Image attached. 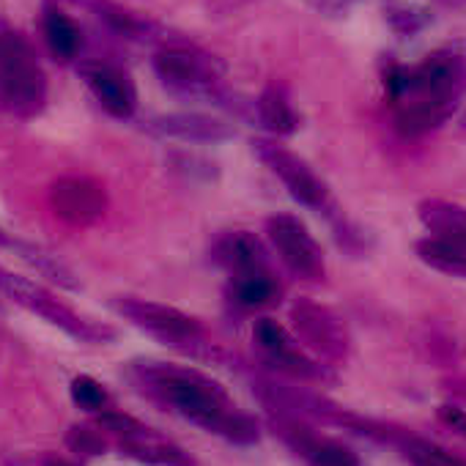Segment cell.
I'll return each mask as SVG.
<instances>
[{
    "label": "cell",
    "mask_w": 466,
    "mask_h": 466,
    "mask_svg": "<svg viewBox=\"0 0 466 466\" xmlns=\"http://www.w3.org/2000/svg\"><path fill=\"white\" fill-rule=\"evenodd\" d=\"M135 376L151 395L170 403L181 417L206 428L208 433H219L225 417L233 411L228 392L198 370L165 362H137Z\"/></svg>",
    "instance_id": "cell-1"
},
{
    "label": "cell",
    "mask_w": 466,
    "mask_h": 466,
    "mask_svg": "<svg viewBox=\"0 0 466 466\" xmlns=\"http://www.w3.org/2000/svg\"><path fill=\"white\" fill-rule=\"evenodd\" d=\"M0 102L4 107L34 116L47 102V77L31 42L0 25Z\"/></svg>",
    "instance_id": "cell-2"
},
{
    "label": "cell",
    "mask_w": 466,
    "mask_h": 466,
    "mask_svg": "<svg viewBox=\"0 0 466 466\" xmlns=\"http://www.w3.org/2000/svg\"><path fill=\"white\" fill-rule=\"evenodd\" d=\"M113 308L127 321H132L137 329H146L148 335H154L165 346H173V349L192 354V357H214L217 354L211 349V343H206L203 327L198 324V319H192L176 308L148 302V299H137V297H118L113 302Z\"/></svg>",
    "instance_id": "cell-3"
},
{
    "label": "cell",
    "mask_w": 466,
    "mask_h": 466,
    "mask_svg": "<svg viewBox=\"0 0 466 466\" xmlns=\"http://www.w3.org/2000/svg\"><path fill=\"white\" fill-rule=\"evenodd\" d=\"M154 72L178 96L208 99L214 105L222 96V88H219L222 64L200 50H192L184 45L162 47L154 56Z\"/></svg>",
    "instance_id": "cell-4"
},
{
    "label": "cell",
    "mask_w": 466,
    "mask_h": 466,
    "mask_svg": "<svg viewBox=\"0 0 466 466\" xmlns=\"http://www.w3.org/2000/svg\"><path fill=\"white\" fill-rule=\"evenodd\" d=\"M0 289H4L17 305H23L25 310L42 316L45 321H50L53 327L64 329L66 335L83 340V343H107L116 338V332L105 324L88 321L83 316H77L72 308H66L61 299H56L47 289L17 278V275H0Z\"/></svg>",
    "instance_id": "cell-5"
},
{
    "label": "cell",
    "mask_w": 466,
    "mask_h": 466,
    "mask_svg": "<svg viewBox=\"0 0 466 466\" xmlns=\"http://www.w3.org/2000/svg\"><path fill=\"white\" fill-rule=\"evenodd\" d=\"M267 233H269V242H272L275 253L280 256V261L286 264V269L294 278L310 280V283L324 280V275H327L324 253L299 217L275 214L267 219Z\"/></svg>",
    "instance_id": "cell-6"
},
{
    "label": "cell",
    "mask_w": 466,
    "mask_h": 466,
    "mask_svg": "<svg viewBox=\"0 0 466 466\" xmlns=\"http://www.w3.org/2000/svg\"><path fill=\"white\" fill-rule=\"evenodd\" d=\"M253 148H256L258 159L286 184V189L291 192V198H297L308 208H316V211H327L329 214V208H332L329 189L313 173V167L305 159H299L289 148L278 146L275 140H261L258 137V140H253Z\"/></svg>",
    "instance_id": "cell-7"
},
{
    "label": "cell",
    "mask_w": 466,
    "mask_h": 466,
    "mask_svg": "<svg viewBox=\"0 0 466 466\" xmlns=\"http://www.w3.org/2000/svg\"><path fill=\"white\" fill-rule=\"evenodd\" d=\"M291 324L299 340L308 349H313L319 357L332 360V362H343L349 357V349H351L349 329L343 319L327 305H319L313 299H297L291 305Z\"/></svg>",
    "instance_id": "cell-8"
},
{
    "label": "cell",
    "mask_w": 466,
    "mask_h": 466,
    "mask_svg": "<svg viewBox=\"0 0 466 466\" xmlns=\"http://www.w3.org/2000/svg\"><path fill=\"white\" fill-rule=\"evenodd\" d=\"M50 208L69 225H94L107 214V192L88 176H64L50 187Z\"/></svg>",
    "instance_id": "cell-9"
},
{
    "label": "cell",
    "mask_w": 466,
    "mask_h": 466,
    "mask_svg": "<svg viewBox=\"0 0 466 466\" xmlns=\"http://www.w3.org/2000/svg\"><path fill=\"white\" fill-rule=\"evenodd\" d=\"M466 91V56L455 50H436L411 69V88L406 96H431L455 102Z\"/></svg>",
    "instance_id": "cell-10"
},
{
    "label": "cell",
    "mask_w": 466,
    "mask_h": 466,
    "mask_svg": "<svg viewBox=\"0 0 466 466\" xmlns=\"http://www.w3.org/2000/svg\"><path fill=\"white\" fill-rule=\"evenodd\" d=\"M96 102L116 118H129L137 107V91L127 72L113 64H83L80 66Z\"/></svg>",
    "instance_id": "cell-11"
},
{
    "label": "cell",
    "mask_w": 466,
    "mask_h": 466,
    "mask_svg": "<svg viewBox=\"0 0 466 466\" xmlns=\"http://www.w3.org/2000/svg\"><path fill=\"white\" fill-rule=\"evenodd\" d=\"M151 129L162 137H173L184 143H222L237 135V129L228 121L206 113H165L151 121Z\"/></svg>",
    "instance_id": "cell-12"
},
{
    "label": "cell",
    "mask_w": 466,
    "mask_h": 466,
    "mask_svg": "<svg viewBox=\"0 0 466 466\" xmlns=\"http://www.w3.org/2000/svg\"><path fill=\"white\" fill-rule=\"evenodd\" d=\"M214 256L233 275H248V272L269 269V253L261 245V239L253 237L250 230H233V233H228V237H222L217 242Z\"/></svg>",
    "instance_id": "cell-13"
},
{
    "label": "cell",
    "mask_w": 466,
    "mask_h": 466,
    "mask_svg": "<svg viewBox=\"0 0 466 466\" xmlns=\"http://www.w3.org/2000/svg\"><path fill=\"white\" fill-rule=\"evenodd\" d=\"M91 9L96 12V17L110 28L116 31L118 36L124 39H135V42H167V31L148 20V17H140L118 4H110V0H88Z\"/></svg>",
    "instance_id": "cell-14"
},
{
    "label": "cell",
    "mask_w": 466,
    "mask_h": 466,
    "mask_svg": "<svg viewBox=\"0 0 466 466\" xmlns=\"http://www.w3.org/2000/svg\"><path fill=\"white\" fill-rule=\"evenodd\" d=\"M455 110V102L431 99V96H411L400 105L395 116V127L403 137H420L431 129H439Z\"/></svg>",
    "instance_id": "cell-15"
},
{
    "label": "cell",
    "mask_w": 466,
    "mask_h": 466,
    "mask_svg": "<svg viewBox=\"0 0 466 466\" xmlns=\"http://www.w3.org/2000/svg\"><path fill=\"white\" fill-rule=\"evenodd\" d=\"M420 222L433 233V239L466 248V208L441 198H428L417 208Z\"/></svg>",
    "instance_id": "cell-16"
},
{
    "label": "cell",
    "mask_w": 466,
    "mask_h": 466,
    "mask_svg": "<svg viewBox=\"0 0 466 466\" xmlns=\"http://www.w3.org/2000/svg\"><path fill=\"white\" fill-rule=\"evenodd\" d=\"M384 444H392L403 452L406 461H411L414 466H466L463 458L452 455L450 450H444L441 444L436 441H428L422 436H414L409 431H400V428H390L387 431V441Z\"/></svg>",
    "instance_id": "cell-17"
},
{
    "label": "cell",
    "mask_w": 466,
    "mask_h": 466,
    "mask_svg": "<svg viewBox=\"0 0 466 466\" xmlns=\"http://www.w3.org/2000/svg\"><path fill=\"white\" fill-rule=\"evenodd\" d=\"M280 299V286L272 278L269 269L264 272H248V275H233L230 283V302H237L245 310H264Z\"/></svg>",
    "instance_id": "cell-18"
},
{
    "label": "cell",
    "mask_w": 466,
    "mask_h": 466,
    "mask_svg": "<svg viewBox=\"0 0 466 466\" xmlns=\"http://www.w3.org/2000/svg\"><path fill=\"white\" fill-rule=\"evenodd\" d=\"M121 452L135 461L154 463V466H195V461L181 447L162 441L157 433L140 436V439H121Z\"/></svg>",
    "instance_id": "cell-19"
},
{
    "label": "cell",
    "mask_w": 466,
    "mask_h": 466,
    "mask_svg": "<svg viewBox=\"0 0 466 466\" xmlns=\"http://www.w3.org/2000/svg\"><path fill=\"white\" fill-rule=\"evenodd\" d=\"M414 250H417V258L422 264H428L431 269H436L441 275H450V278H463L466 280V248H458V245L428 237V239H420L414 245Z\"/></svg>",
    "instance_id": "cell-20"
},
{
    "label": "cell",
    "mask_w": 466,
    "mask_h": 466,
    "mask_svg": "<svg viewBox=\"0 0 466 466\" xmlns=\"http://www.w3.org/2000/svg\"><path fill=\"white\" fill-rule=\"evenodd\" d=\"M256 116L261 121L264 129H269L272 135H294L299 127V118L294 113V107L289 105V99L278 91V88H267L258 102H256Z\"/></svg>",
    "instance_id": "cell-21"
},
{
    "label": "cell",
    "mask_w": 466,
    "mask_h": 466,
    "mask_svg": "<svg viewBox=\"0 0 466 466\" xmlns=\"http://www.w3.org/2000/svg\"><path fill=\"white\" fill-rule=\"evenodd\" d=\"M45 39H47L53 56L61 61H72L83 47L80 28L58 9H47V15H45Z\"/></svg>",
    "instance_id": "cell-22"
},
{
    "label": "cell",
    "mask_w": 466,
    "mask_h": 466,
    "mask_svg": "<svg viewBox=\"0 0 466 466\" xmlns=\"http://www.w3.org/2000/svg\"><path fill=\"white\" fill-rule=\"evenodd\" d=\"M384 20L398 36H414L422 28L431 25V12L417 4H406V0H384Z\"/></svg>",
    "instance_id": "cell-23"
},
{
    "label": "cell",
    "mask_w": 466,
    "mask_h": 466,
    "mask_svg": "<svg viewBox=\"0 0 466 466\" xmlns=\"http://www.w3.org/2000/svg\"><path fill=\"white\" fill-rule=\"evenodd\" d=\"M23 253H25V261L28 264H34L45 278H50L61 289H69V291H77L80 289V280L75 278V272L64 261H58V256H50L42 248H31V245H23Z\"/></svg>",
    "instance_id": "cell-24"
},
{
    "label": "cell",
    "mask_w": 466,
    "mask_h": 466,
    "mask_svg": "<svg viewBox=\"0 0 466 466\" xmlns=\"http://www.w3.org/2000/svg\"><path fill=\"white\" fill-rule=\"evenodd\" d=\"M302 458L310 466H360L357 452L335 439H316Z\"/></svg>",
    "instance_id": "cell-25"
},
{
    "label": "cell",
    "mask_w": 466,
    "mask_h": 466,
    "mask_svg": "<svg viewBox=\"0 0 466 466\" xmlns=\"http://www.w3.org/2000/svg\"><path fill=\"white\" fill-rule=\"evenodd\" d=\"M219 436H225V439L233 441V444H256V441L261 439V428H258L256 417H250V414H245V411H237V409H233V411L225 417V422H222V428H219Z\"/></svg>",
    "instance_id": "cell-26"
},
{
    "label": "cell",
    "mask_w": 466,
    "mask_h": 466,
    "mask_svg": "<svg viewBox=\"0 0 466 466\" xmlns=\"http://www.w3.org/2000/svg\"><path fill=\"white\" fill-rule=\"evenodd\" d=\"M256 340L261 346V351L269 357V354H280V351H289L294 349V338L275 321V319H261L256 324Z\"/></svg>",
    "instance_id": "cell-27"
},
{
    "label": "cell",
    "mask_w": 466,
    "mask_h": 466,
    "mask_svg": "<svg viewBox=\"0 0 466 466\" xmlns=\"http://www.w3.org/2000/svg\"><path fill=\"white\" fill-rule=\"evenodd\" d=\"M72 400L86 411H102L107 403V390L91 376H77L72 381Z\"/></svg>",
    "instance_id": "cell-28"
},
{
    "label": "cell",
    "mask_w": 466,
    "mask_h": 466,
    "mask_svg": "<svg viewBox=\"0 0 466 466\" xmlns=\"http://www.w3.org/2000/svg\"><path fill=\"white\" fill-rule=\"evenodd\" d=\"M99 425L118 433L121 439H140V436H151L154 431L148 425H143L140 420L124 414V411H99Z\"/></svg>",
    "instance_id": "cell-29"
},
{
    "label": "cell",
    "mask_w": 466,
    "mask_h": 466,
    "mask_svg": "<svg viewBox=\"0 0 466 466\" xmlns=\"http://www.w3.org/2000/svg\"><path fill=\"white\" fill-rule=\"evenodd\" d=\"M66 447L77 455H102L107 450V441L88 425H72L66 433Z\"/></svg>",
    "instance_id": "cell-30"
},
{
    "label": "cell",
    "mask_w": 466,
    "mask_h": 466,
    "mask_svg": "<svg viewBox=\"0 0 466 466\" xmlns=\"http://www.w3.org/2000/svg\"><path fill=\"white\" fill-rule=\"evenodd\" d=\"M310 9H316L319 15H327V17H340L349 12L351 0H305Z\"/></svg>",
    "instance_id": "cell-31"
},
{
    "label": "cell",
    "mask_w": 466,
    "mask_h": 466,
    "mask_svg": "<svg viewBox=\"0 0 466 466\" xmlns=\"http://www.w3.org/2000/svg\"><path fill=\"white\" fill-rule=\"evenodd\" d=\"M42 466H80L77 461H69V458H61V455H45L42 458Z\"/></svg>",
    "instance_id": "cell-32"
},
{
    "label": "cell",
    "mask_w": 466,
    "mask_h": 466,
    "mask_svg": "<svg viewBox=\"0 0 466 466\" xmlns=\"http://www.w3.org/2000/svg\"><path fill=\"white\" fill-rule=\"evenodd\" d=\"M447 390H450V392H455V395H463V398H466V376H463V379H452V381H447Z\"/></svg>",
    "instance_id": "cell-33"
},
{
    "label": "cell",
    "mask_w": 466,
    "mask_h": 466,
    "mask_svg": "<svg viewBox=\"0 0 466 466\" xmlns=\"http://www.w3.org/2000/svg\"><path fill=\"white\" fill-rule=\"evenodd\" d=\"M439 4H444V6H458V4H463V0H439Z\"/></svg>",
    "instance_id": "cell-34"
},
{
    "label": "cell",
    "mask_w": 466,
    "mask_h": 466,
    "mask_svg": "<svg viewBox=\"0 0 466 466\" xmlns=\"http://www.w3.org/2000/svg\"><path fill=\"white\" fill-rule=\"evenodd\" d=\"M0 245H12V242H9V237H6L4 230H0Z\"/></svg>",
    "instance_id": "cell-35"
},
{
    "label": "cell",
    "mask_w": 466,
    "mask_h": 466,
    "mask_svg": "<svg viewBox=\"0 0 466 466\" xmlns=\"http://www.w3.org/2000/svg\"><path fill=\"white\" fill-rule=\"evenodd\" d=\"M461 127H463V129H466V116H463V118H461Z\"/></svg>",
    "instance_id": "cell-36"
}]
</instances>
